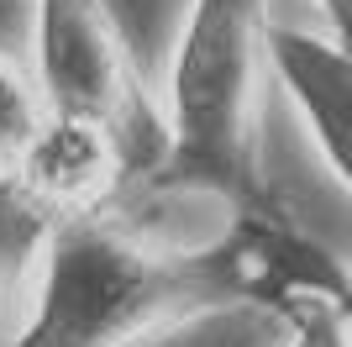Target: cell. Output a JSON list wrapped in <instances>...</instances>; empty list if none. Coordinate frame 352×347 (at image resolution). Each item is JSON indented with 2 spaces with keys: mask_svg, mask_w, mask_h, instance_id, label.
Returning <instances> with one entry per match:
<instances>
[{
  "mask_svg": "<svg viewBox=\"0 0 352 347\" xmlns=\"http://www.w3.org/2000/svg\"><path fill=\"white\" fill-rule=\"evenodd\" d=\"M11 174L58 221H79L121 211V195H126V185H137L142 163L116 121L47 105L43 127L32 132L27 153L16 158Z\"/></svg>",
  "mask_w": 352,
  "mask_h": 347,
  "instance_id": "cell-3",
  "label": "cell"
},
{
  "mask_svg": "<svg viewBox=\"0 0 352 347\" xmlns=\"http://www.w3.org/2000/svg\"><path fill=\"white\" fill-rule=\"evenodd\" d=\"M284 347H352V321L342 305V289L300 284L279 305Z\"/></svg>",
  "mask_w": 352,
  "mask_h": 347,
  "instance_id": "cell-6",
  "label": "cell"
},
{
  "mask_svg": "<svg viewBox=\"0 0 352 347\" xmlns=\"http://www.w3.org/2000/svg\"><path fill=\"white\" fill-rule=\"evenodd\" d=\"M342 305H347V321H352V300H347V295H342Z\"/></svg>",
  "mask_w": 352,
  "mask_h": 347,
  "instance_id": "cell-10",
  "label": "cell"
},
{
  "mask_svg": "<svg viewBox=\"0 0 352 347\" xmlns=\"http://www.w3.org/2000/svg\"><path fill=\"white\" fill-rule=\"evenodd\" d=\"M268 0H190L168 63L163 153L137 179L147 195H206L248 227H294L258 169V74Z\"/></svg>",
  "mask_w": 352,
  "mask_h": 347,
  "instance_id": "cell-1",
  "label": "cell"
},
{
  "mask_svg": "<svg viewBox=\"0 0 352 347\" xmlns=\"http://www.w3.org/2000/svg\"><path fill=\"white\" fill-rule=\"evenodd\" d=\"M32 32H37L43 101L53 111H89L116 121L147 174L163 153V111H153L147 90L137 85L111 6L105 0H32Z\"/></svg>",
  "mask_w": 352,
  "mask_h": 347,
  "instance_id": "cell-2",
  "label": "cell"
},
{
  "mask_svg": "<svg viewBox=\"0 0 352 347\" xmlns=\"http://www.w3.org/2000/svg\"><path fill=\"white\" fill-rule=\"evenodd\" d=\"M53 227H58V216L32 200L27 185L16 174H0V316L16 300V289L27 284V274L43 263Z\"/></svg>",
  "mask_w": 352,
  "mask_h": 347,
  "instance_id": "cell-5",
  "label": "cell"
},
{
  "mask_svg": "<svg viewBox=\"0 0 352 347\" xmlns=\"http://www.w3.org/2000/svg\"><path fill=\"white\" fill-rule=\"evenodd\" d=\"M342 295H347V300H352V263H347V269H342Z\"/></svg>",
  "mask_w": 352,
  "mask_h": 347,
  "instance_id": "cell-9",
  "label": "cell"
},
{
  "mask_svg": "<svg viewBox=\"0 0 352 347\" xmlns=\"http://www.w3.org/2000/svg\"><path fill=\"white\" fill-rule=\"evenodd\" d=\"M43 116H47L43 85L21 63H11V58L0 53V174L16 169V158L32 143V132L43 127Z\"/></svg>",
  "mask_w": 352,
  "mask_h": 347,
  "instance_id": "cell-7",
  "label": "cell"
},
{
  "mask_svg": "<svg viewBox=\"0 0 352 347\" xmlns=\"http://www.w3.org/2000/svg\"><path fill=\"white\" fill-rule=\"evenodd\" d=\"M326 16H331V27H337V37H347L352 43V0H321Z\"/></svg>",
  "mask_w": 352,
  "mask_h": 347,
  "instance_id": "cell-8",
  "label": "cell"
},
{
  "mask_svg": "<svg viewBox=\"0 0 352 347\" xmlns=\"http://www.w3.org/2000/svg\"><path fill=\"white\" fill-rule=\"evenodd\" d=\"M268 69L289 90L326 169L352 189V43L300 27H268Z\"/></svg>",
  "mask_w": 352,
  "mask_h": 347,
  "instance_id": "cell-4",
  "label": "cell"
}]
</instances>
